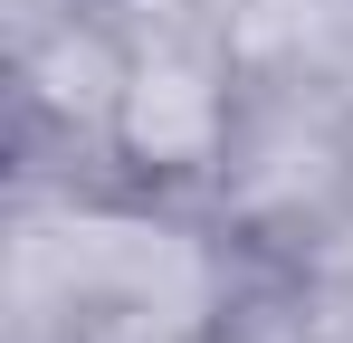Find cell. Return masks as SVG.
Segmentation results:
<instances>
[{"mask_svg":"<svg viewBox=\"0 0 353 343\" xmlns=\"http://www.w3.org/2000/svg\"><path fill=\"white\" fill-rule=\"evenodd\" d=\"M124 134H134L153 163H191V153H210V134H220V96H210V76H201L191 57H143V67L124 76Z\"/></svg>","mask_w":353,"mask_h":343,"instance_id":"1","label":"cell"},{"mask_svg":"<svg viewBox=\"0 0 353 343\" xmlns=\"http://www.w3.org/2000/svg\"><path fill=\"white\" fill-rule=\"evenodd\" d=\"M48 96H58V105H105V96H124V86H115V67H105L96 39H67V48L48 57Z\"/></svg>","mask_w":353,"mask_h":343,"instance_id":"2","label":"cell"},{"mask_svg":"<svg viewBox=\"0 0 353 343\" xmlns=\"http://www.w3.org/2000/svg\"><path fill=\"white\" fill-rule=\"evenodd\" d=\"M230 29L248 39V48H268V39L305 29V0H230Z\"/></svg>","mask_w":353,"mask_h":343,"instance_id":"3","label":"cell"},{"mask_svg":"<svg viewBox=\"0 0 353 343\" xmlns=\"http://www.w3.org/2000/svg\"><path fill=\"white\" fill-rule=\"evenodd\" d=\"M86 343H172V324L163 315H115V324H96Z\"/></svg>","mask_w":353,"mask_h":343,"instance_id":"4","label":"cell"},{"mask_svg":"<svg viewBox=\"0 0 353 343\" xmlns=\"http://www.w3.org/2000/svg\"><path fill=\"white\" fill-rule=\"evenodd\" d=\"M334 277H344V286H353V238H344V248H334Z\"/></svg>","mask_w":353,"mask_h":343,"instance_id":"5","label":"cell"}]
</instances>
